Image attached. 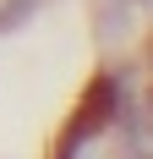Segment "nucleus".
Listing matches in <instances>:
<instances>
[{"label": "nucleus", "instance_id": "1", "mask_svg": "<svg viewBox=\"0 0 153 159\" xmlns=\"http://www.w3.org/2000/svg\"><path fill=\"white\" fill-rule=\"evenodd\" d=\"M142 93V66L137 61H104L88 77L76 110L66 115V126L55 132L49 159H115V121H120L126 99Z\"/></svg>", "mask_w": 153, "mask_h": 159}, {"label": "nucleus", "instance_id": "2", "mask_svg": "<svg viewBox=\"0 0 153 159\" xmlns=\"http://www.w3.org/2000/svg\"><path fill=\"white\" fill-rule=\"evenodd\" d=\"M142 6H131V0H93V39H98V49H104V61H115V55H126V49L142 39Z\"/></svg>", "mask_w": 153, "mask_h": 159}, {"label": "nucleus", "instance_id": "3", "mask_svg": "<svg viewBox=\"0 0 153 159\" xmlns=\"http://www.w3.org/2000/svg\"><path fill=\"white\" fill-rule=\"evenodd\" d=\"M38 6L44 0H0V39L16 33V28H28L33 16H38Z\"/></svg>", "mask_w": 153, "mask_h": 159}, {"label": "nucleus", "instance_id": "4", "mask_svg": "<svg viewBox=\"0 0 153 159\" xmlns=\"http://www.w3.org/2000/svg\"><path fill=\"white\" fill-rule=\"evenodd\" d=\"M131 6H142V11H148V6H153V0H131Z\"/></svg>", "mask_w": 153, "mask_h": 159}]
</instances>
